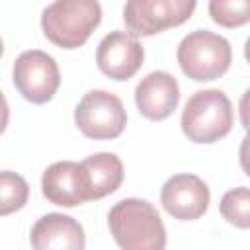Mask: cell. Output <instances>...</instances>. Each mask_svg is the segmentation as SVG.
Listing matches in <instances>:
<instances>
[{
	"label": "cell",
	"instance_id": "5",
	"mask_svg": "<svg viewBox=\"0 0 250 250\" xmlns=\"http://www.w3.org/2000/svg\"><path fill=\"white\" fill-rule=\"evenodd\" d=\"M193 0H129L123 8L127 33L148 37L188 21L195 10Z\"/></svg>",
	"mask_w": 250,
	"mask_h": 250
},
{
	"label": "cell",
	"instance_id": "16",
	"mask_svg": "<svg viewBox=\"0 0 250 250\" xmlns=\"http://www.w3.org/2000/svg\"><path fill=\"white\" fill-rule=\"evenodd\" d=\"M209 14H211V20L223 27H240L250 21V2L248 0H211Z\"/></svg>",
	"mask_w": 250,
	"mask_h": 250
},
{
	"label": "cell",
	"instance_id": "6",
	"mask_svg": "<svg viewBox=\"0 0 250 250\" xmlns=\"http://www.w3.org/2000/svg\"><path fill=\"white\" fill-rule=\"evenodd\" d=\"M74 123L88 139L107 141L123 133L127 113L115 94L105 90H90L74 109Z\"/></svg>",
	"mask_w": 250,
	"mask_h": 250
},
{
	"label": "cell",
	"instance_id": "11",
	"mask_svg": "<svg viewBox=\"0 0 250 250\" xmlns=\"http://www.w3.org/2000/svg\"><path fill=\"white\" fill-rule=\"evenodd\" d=\"M180 102L178 80L166 70L148 72L135 88V104L146 119L162 121L174 113Z\"/></svg>",
	"mask_w": 250,
	"mask_h": 250
},
{
	"label": "cell",
	"instance_id": "7",
	"mask_svg": "<svg viewBox=\"0 0 250 250\" xmlns=\"http://www.w3.org/2000/svg\"><path fill=\"white\" fill-rule=\"evenodd\" d=\"M16 90L31 104H45L53 100L61 86V72L57 61L41 49L23 51L12 68Z\"/></svg>",
	"mask_w": 250,
	"mask_h": 250
},
{
	"label": "cell",
	"instance_id": "2",
	"mask_svg": "<svg viewBox=\"0 0 250 250\" xmlns=\"http://www.w3.org/2000/svg\"><path fill=\"white\" fill-rule=\"evenodd\" d=\"M102 21V6L96 0H57L41 14L45 37L62 47H82Z\"/></svg>",
	"mask_w": 250,
	"mask_h": 250
},
{
	"label": "cell",
	"instance_id": "18",
	"mask_svg": "<svg viewBox=\"0 0 250 250\" xmlns=\"http://www.w3.org/2000/svg\"><path fill=\"white\" fill-rule=\"evenodd\" d=\"M2 53H4V43H2V37H0V57H2Z\"/></svg>",
	"mask_w": 250,
	"mask_h": 250
},
{
	"label": "cell",
	"instance_id": "3",
	"mask_svg": "<svg viewBox=\"0 0 250 250\" xmlns=\"http://www.w3.org/2000/svg\"><path fill=\"white\" fill-rule=\"evenodd\" d=\"M232 105L227 94L217 88H207L197 90L186 102L180 125L189 141L209 145L227 137L232 129Z\"/></svg>",
	"mask_w": 250,
	"mask_h": 250
},
{
	"label": "cell",
	"instance_id": "13",
	"mask_svg": "<svg viewBox=\"0 0 250 250\" xmlns=\"http://www.w3.org/2000/svg\"><path fill=\"white\" fill-rule=\"evenodd\" d=\"M82 168L88 176L90 201L113 193L123 182V164L113 152H96L84 158Z\"/></svg>",
	"mask_w": 250,
	"mask_h": 250
},
{
	"label": "cell",
	"instance_id": "12",
	"mask_svg": "<svg viewBox=\"0 0 250 250\" xmlns=\"http://www.w3.org/2000/svg\"><path fill=\"white\" fill-rule=\"evenodd\" d=\"M29 242L33 250H84L86 236L74 217L47 213L31 227Z\"/></svg>",
	"mask_w": 250,
	"mask_h": 250
},
{
	"label": "cell",
	"instance_id": "1",
	"mask_svg": "<svg viewBox=\"0 0 250 250\" xmlns=\"http://www.w3.org/2000/svg\"><path fill=\"white\" fill-rule=\"evenodd\" d=\"M113 240L121 250H164L166 229L156 207L145 199L117 201L107 215Z\"/></svg>",
	"mask_w": 250,
	"mask_h": 250
},
{
	"label": "cell",
	"instance_id": "8",
	"mask_svg": "<svg viewBox=\"0 0 250 250\" xmlns=\"http://www.w3.org/2000/svg\"><path fill=\"white\" fill-rule=\"evenodd\" d=\"M209 188L195 174H176L168 178L160 191V203L168 215L180 221H195L209 207Z\"/></svg>",
	"mask_w": 250,
	"mask_h": 250
},
{
	"label": "cell",
	"instance_id": "9",
	"mask_svg": "<svg viewBox=\"0 0 250 250\" xmlns=\"http://www.w3.org/2000/svg\"><path fill=\"white\" fill-rule=\"evenodd\" d=\"M145 61V49L127 31H109L96 49L98 68L111 80H129Z\"/></svg>",
	"mask_w": 250,
	"mask_h": 250
},
{
	"label": "cell",
	"instance_id": "15",
	"mask_svg": "<svg viewBox=\"0 0 250 250\" xmlns=\"http://www.w3.org/2000/svg\"><path fill=\"white\" fill-rule=\"evenodd\" d=\"M221 215L227 223L238 227V229H248L250 227V191L246 186L229 189L223 199H221Z\"/></svg>",
	"mask_w": 250,
	"mask_h": 250
},
{
	"label": "cell",
	"instance_id": "10",
	"mask_svg": "<svg viewBox=\"0 0 250 250\" xmlns=\"http://www.w3.org/2000/svg\"><path fill=\"white\" fill-rule=\"evenodd\" d=\"M41 191L47 201L61 207H74L90 201L88 176L80 162L59 160L51 164L41 178Z\"/></svg>",
	"mask_w": 250,
	"mask_h": 250
},
{
	"label": "cell",
	"instance_id": "17",
	"mask_svg": "<svg viewBox=\"0 0 250 250\" xmlns=\"http://www.w3.org/2000/svg\"><path fill=\"white\" fill-rule=\"evenodd\" d=\"M8 119H10V107H8V102H6L4 94L0 92V135L6 131Z\"/></svg>",
	"mask_w": 250,
	"mask_h": 250
},
{
	"label": "cell",
	"instance_id": "14",
	"mask_svg": "<svg viewBox=\"0 0 250 250\" xmlns=\"http://www.w3.org/2000/svg\"><path fill=\"white\" fill-rule=\"evenodd\" d=\"M29 197L27 182L10 170L0 172V217L20 211Z\"/></svg>",
	"mask_w": 250,
	"mask_h": 250
},
{
	"label": "cell",
	"instance_id": "4",
	"mask_svg": "<svg viewBox=\"0 0 250 250\" xmlns=\"http://www.w3.org/2000/svg\"><path fill=\"white\" fill-rule=\"evenodd\" d=\"M176 57L188 78L195 82H209L229 70L232 49L223 35L209 29H195L180 41Z\"/></svg>",
	"mask_w": 250,
	"mask_h": 250
}]
</instances>
